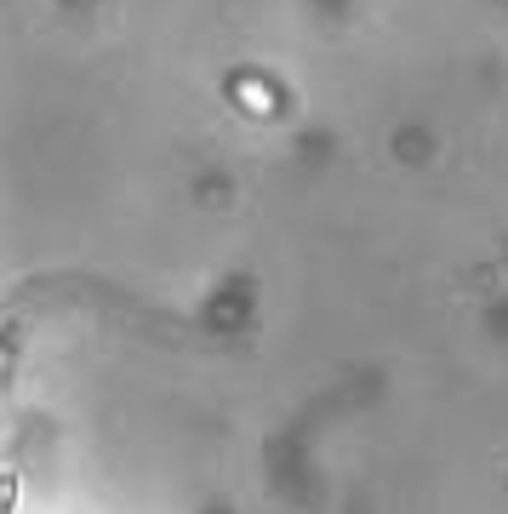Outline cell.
I'll return each mask as SVG.
<instances>
[{
  "mask_svg": "<svg viewBox=\"0 0 508 514\" xmlns=\"http://www.w3.org/2000/svg\"><path fill=\"white\" fill-rule=\"evenodd\" d=\"M18 509V475H0V514Z\"/></svg>",
  "mask_w": 508,
  "mask_h": 514,
  "instance_id": "cell-1",
  "label": "cell"
}]
</instances>
